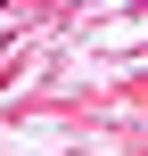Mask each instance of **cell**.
Wrapping results in <instances>:
<instances>
[]
</instances>
